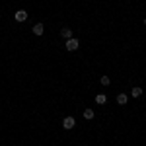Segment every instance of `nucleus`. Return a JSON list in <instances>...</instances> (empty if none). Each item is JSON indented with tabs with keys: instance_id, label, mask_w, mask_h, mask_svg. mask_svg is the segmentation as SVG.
<instances>
[{
	"instance_id": "nucleus-1",
	"label": "nucleus",
	"mask_w": 146,
	"mask_h": 146,
	"mask_svg": "<svg viewBox=\"0 0 146 146\" xmlns=\"http://www.w3.org/2000/svg\"><path fill=\"white\" fill-rule=\"evenodd\" d=\"M74 127H76V119H74V117L68 115V117L62 119V129H64V131H70V129H74Z\"/></svg>"
},
{
	"instance_id": "nucleus-2",
	"label": "nucleus",
	"mask_w": 146,
	"mask_h": 146,
	"mask_svg": "<svg viewBox=\"0 0 146 146\" xmlns=\"http://www.w3.org/2000/svg\"><path fill=\"white\" fill-rule=\"evenodd\" d=\"M64 47H66V51H76V49L80 47V41L76 39V37H70V39H66Z\"/></svg>"
},
{
	"instance_id": "nucleus-3",
	"label": "nucleus",
	"mask_w": 146,
	"mask_h": 146,
	"mask_svg": "<svg viewBox=\"0 0 146 146\" xmlns=\"http://www.w3.org/2000/svg\"><path fill=\"white\" fill-rule=\"evenodd\" d=\"M25 20H27V12L25 10H18L16 12V22L18 23H23Z\"/></svg>"
},
{
	"instance_id": "nucleus-4",
	"label": "nucleus",
	"mask_w": 146,
	"mask_h": 146,
	"mask_svg": "<svg viewBox=\"0 0 146 146\" xmlns=\"http://www.w3.org/2000/svg\"><path fill=\"white\" fill-rule=\"evenodd\" d=\"M31 31H33V35H37V37H39V35L45 33V25H43V23H35Z\"/></svg>"
},
{
	"instance_id": "nucleus-5",
	"label": "nucleus",
	"mask_w": 146,
	"mask_h": 146,
	"mask_svg": "<svg viewBox=\"0 0 146 146\" xmlns=\"http://www.w3.org/2000/svg\"><path fill=\"white\" fill-rule=\"evenodd\" d=\"M60 37H62V39H70V37H72V29H70V27H62V29H60Z\"/></svg>"
},
{
	"instance_id": "nucleus-6",
	"label": "nucleus",
	"mask_w": 146,
	"mask_h": 146,
	"mask_svg": "<svg viewBox=\"0 0 146 146\" xmlns=\"http://www.w3.org/2000/svg\"><path fill=\"white\" fill-rule=\"evenodd\" d=\"M127 101H129V96L127 94H117V103L119 105H127Z\"/></svg>"
},
{
	"instance_id": "nucleus-7",
	"label": "nucleus",
	"mask_w": 146,
	"mask_h": 146,
	"mask_svg": "<svg viewBox=\"0 0 146 146\" xmlns=\"http://www.w3.org/2000/svg\"><path fill=\"white\" fill-rule=\"evenodd\" d=\"M84 119H88V121H92V119H94V109H90V107H86V109H84Z\"/></svg>"
},
{
	"instance_id": "nucleus-8",
	"label": "nucleus",
	"mask_w": 146,
	"mask_h": 146,
	"mask_svg": "<svg viewBox=\"0 0 146 146\" xmlns=\"http://www.w3.org/2000/svg\"><path fill=\"white\" fill-rule=\"evenodd\" d=\"M105 101H107V98H105V94H98V96H96V103H98V105H103Z\"/></svg>"
},
{
	"instance_id": "nucleus-9",
	"label": "nucleus",
	"mask_w": 146,
	"mask_h": 146,
	"mask_svg": "<svg viewBox=\"0 0 146 146\" xmlns=\"http://www.w3.org/2000/svg\"><path fill=\"white\" fill-rule=\"evenodd\" d=\"M131 96H133V98H140V96H142V90L136 86V88H133V90H131Z\"/></svg>"
},
{
	"instance_id": "nucleus-10",
	"label": "nucleus",
	"mask_w": 146,
	"mask_h": 146,
	"mask_svg": "<svg viewBox=\"0 0 146 146\" xmlns=\"http://www.w3.org/2000/svg\"><path fill=\"white\" fill-rule=\"evenodd\" d=\"M100 82H101V86H109V84H111V78L103 74V76H101V78H100Z\"/></svg>"
},
{
	"instance_id": "nucleus-11",
	"label": "nucleus",
	"mask_w": 146,
	"mask_h": 146,
	"mask_svg": "<svg viewBox=\"0 0 146 146\" xmlns=\"http://www.w3.org/2000/svg\"><path fill=\"white\" fill-rule=\"evenodd\" d=\"M144 25H146V18H144Z\"/></svg>"
}]
</instances>
